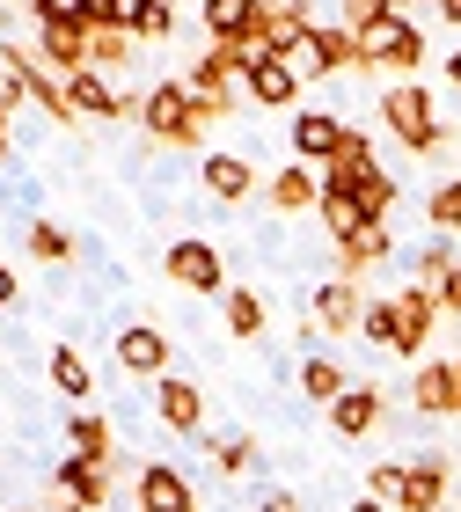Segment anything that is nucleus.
<instances>
[{"instance_id":"nucleus-40","label":"nucleus","mask_w":461,"mask_h":512,"mask_svg":"<svg viewBox=\"0 0 461 512\" xmlns=\"http://www.w3.org/2000/svg\"><path fill=\"white\" fill-rule=\"evenodd\" d=\"M447 88H461V44L447 52Z\"/></svg>"},{"instance_id":"nucleus-26","label":"nucleus","mask_w":461,"mask_h":512,"mask_svg":"<svg viewBox=\"0 0 461 512\" xmlns=\"http://www.w3.org/2000/svg\"><path fill=\"white\" fill-rule=\"evenodd\" d=\"M198 447H205V461H213V469L220 476H249V469H257V439H249V432H198Z\"/></svg>"},{"instance_id":"nucleus-23","label":"nucleus","mask_w":461,"mask_h":512,"mask_svg":"<svg viewBox=\"0 0 461 512\" xmlns=\"http://www.w3.org/2000/svg\"><path fill=\"white\" fill-rule=\"evenodd\" d=\"M44 381H52L74 410H88V395H96V374H88V359L74 344H52V352H44Z\"/></svg>"},{"instance_id":"nucleus-30","label":"nucleus","mask_w":461,"mask_h":512,"mask_svg":"<svg viewBox=\"0 0 461 512\" xmlns=\"http://www.w3.org/2000/svg\"><path fill=\"white\" fill-rule=\"evenodd\" d=\"M454 264H461V256H454V235H432V242L410 249V271H418V286H440Z\"/></svg>"},{"instance_id":"nucleus-36","label":"nucleus","mask_w":461,"mask_h":512,"mask_svg":"<svg viewBox=\"0 0 461 512\" xmlns=\"http://www.w3.org/2000/svg\"><path fill=\"white\" fill-rule=\"evenodd\" d=\"M257 512H301V498H293V491H264Z\"/></svg>"},{"instance_id":"nucleus-4","label":"nucleus","mask_w":461,"mask_h":512,"mask_svg":"<svg viewBox=\"0 0 461 512\" xmlns=\"http://www.w3.org/2000/svg\"><path fill=\"white\" fill-rule=\"evenodd\" d=\"M110 491H118V461H96V454H74V447L52 461L59 512H110Z\"/></svg>"},{"instance_id":"nucleus-6","label":"nucleus","mask_w":461,"mask_h":512,"mask_svg":"<svg viewBox=\"0 0 461 512\" xmlns=\"http://www.w3.org/2000/svg\"><path fill=\"white\" fill-rule=\"evenodd\" d=\"M447 498H454V454H440V447L403 454V491H396V512H447Z\"/></svg>"},{"instance_id":"nucleus-41","label":"nucleus","mask_w":461,"mask_h":512,"mask_svg":"<svg viewBox=\"0 0 461 512\" xmlns=\"http://www.w3.org/2000/svg\"><path fill=\"white\" fill-rule=\"evenodd\" d=\"M8 22H15V8H8V0H0V30H8Z\"/></svg>"},{"instance_id":"nucleus-45","label":"nucleus","mask_w":461,"mask_h":512,"mask_svg":"<svg viewBox=\"0 0 461 512\" xmlns=\"http://www.w3.org/2000/svg\"><path fill=\"white\" fill-rule=\"evenodd\" d=\"M8 8H15V0H8Z\"/></svg>"},{"instance_id":"nucleus-24","label":"nucleus","mask_w":461,"mask_h":512,"mask_svg":"<svg viewBox=\"0 0 461 512\" xmlns=\"http://www.w3.org/2000/svg\"><path fill=\"white\" fill-rule=\"evenodd\" d=\"M66 447H74V454H96V461H118V432H110L103 410H74V417H66Z\"/></svg>"},{"instance_id":"nucleus-31","label":"nucleus","mask_w":461,"mask_h":512,"mask_svg":"<svg viewBox=\"0 0 461 512\" xmlns=\"http://www.w3.org/2000/svg\"><path fill=\"white\" fill-rule=\"evenodd\" d=\"M425 227H432V235H461V176L432 183V198H425Z\"/></svg>"},{"instance_id":"nucleus-38","label":"nucleus","mask_w":461,"mask_h":512,"mask_svg":"<svg viewBox=\"0 0 461 512\" xmlns=\"http://www.w3.org/2000/svg\"><path fill=\"white\" fill-rule=\"evenodd\" d=\"M432 8H440V22H447V30H461V0H432Z\"/></svg>"},{"instance_id":"nucleus-16","label":"nucleus","mask_w":461,"mask_h":512,"mask_svg":"<svg viewBox=\"0 0 461 512\" xmlns=\"http://www.w3.org/2000/svg\"><path fill=\"white\" fill-rule=\"evenodd\" d=\"M264 205H271V213H286V220L315 213V205H322V169H315V161H286V169L264 183Z\"/></svg>"},{"instance_id":"nucleus-5","label":"nucleus","mask_w":461,"mask_h":512,"mask_svg":"<svg viewBox=\"0 0 461 512\" xmlns=\"http://www.w3.org/2000/svg\"><path fill=\"white\" fill-rule=\"evenodd\" d=\"M161 278L183 286V293H198V300H220L227 286H235V278H227V256L205 235H176L169 249H161Z\"/></svg>"},{"instance_id":"nucleus-33","label":"nucleus","mask_w":461,"mask_h":512,"mask_svg":"<svg viewBox=\"0 0 461 512\" xmlns=\"http://www.w3.org/2000/svg\"><path fill=\"white\" fill-rule=\"evenodd\" d=\"M396 491H403V454H396V461H374V469H366V498H388V505H396Z\"/></svg>"},{"instance_id":"nucleus-25","label":"nucleus","mask_w":461,"mask_h":512,"mask_svg":"<svg viewBox=\"0 0 461 512\" xmlns=\"http://www.w3.org/2000/svg\"><path fill=\"white\" fill-rule=\"evenodd\" d=\"M344 388H352V374H344V366H337L330 352H308V359H301V395H308L315 410H330Z\"/></svg>"},{"instance_id":"nucleus-14","label":"nucleus","mask_w":461,"mask_h":512,"mask_svg":"<svg viewBox=\"0 0 461 512\" xmlns=\"http://www.w3.org/2000/svg\"><path fill=\"white\" fill-rule=\"evenodd\" d=\"M169 359H176V344L161 337V322H125V330H118V366H125V374L161 381V374H169Z\"/></svg>"},{"instance_id":"nucleus-22","label":"nucleus","mask_w":461,"mask_h":512,"mask_svg":"<svg viewBox=\"0 0 461 512\" xmlns=\"http://www.w3.org/2000/svg\"><path fill=\"white\" fill-rule=\"evenodd\" d=\"M257 15H264V0H198V22L213 44H249Z\"/></svg>"},{"instance_id":"nucleus-39","label":"nucleus","mask_w":461,"mask_h":512,"mask_svg":"<svg viewBox=\"0 0 461 512\" xmlns=\"http://www.w3.org/2000/svg\"><path fill=\"white\" fill-rule=\"evenodd\" d=\"M352 512H396L388 498H352Z\"/></svg>"},{"instance_id":"nucleus-20","label":"nucleus","mask_w":461,"mask_h":512,"mask_svg":"<svg viewBox=\"0 0 461 512\" xmlns=\"http://www.w3.org/2000/svg\"><path fill=\"white\" fill-rule=\"evenodd\" d=\"M220 322H227V337H242V344H264V337H271L264 293H257V286H242V278L220 293Z\"/></svg>"},{"instance_id":"nucleus-3","label":"nucleus","mask_w":461,"mask_h":512,"mask_svg":"<svg viewBox=\"0 0 461 512\" xmlns=\"http://www.w3.org/2000/svg\"><path fill=\"white\" fill-rule=\"evenodd\" d=\"M425 30L410 15H381V22H366L359 30V74H381V81H418V66H425Z\"/></svg>"},{"instance_id":"nucleus-35","label":"nucleus","mask_w":461,"mask_h":512,"mask_svg":"<svg viewBox=\"0 0 461 512\" xmlns=\"http://www.w3.org/2000/svg\"><path fill=\"white\" fill-rule=\"evenodd\" d=\"M432 293H440V308H447V315H461V264H454V271H447Z\"/></svg>"},{"instance_id":"nucleus-11","label":"nucleus","mask_w":461,"mask_h":512,"mask_svg":"<svg viewBox=\"0 0 461 512\" xmlns=\"http://www.w3.org/2000/svg\"><path fill=\"white\" fill-rule=\"evenodd\" d=\"M132 505H140V512H198V491H191V476H183L176 461H140Z\"/></svg>"},{"instance_id":"nucleus-43","label":"nucleus","mask_w":461,"mask_h":512,"mask_svg":"<svg viewBox=\"0 0 461 512\" xmlns=\"http://www.w3.org/2000/svg\"><path fill=\"white\" fill-rule=\"evenodd\" d=\"M447 512H461V505H447Z\"/></svg>"},{"instance_id":"nucleus-17","label":"nucleus","mask_w":461,"mask_h":512,"mask_svg":"<svg viewBox=\"0 0 461 512\" xmlns=\"http://www.w3.org/2000/svg\"><path fill=\"white\" fill-rule=\"evenodd\" d=\"M396 256V227L388 220H366V227H352V235H337V271L344 278H366L374 264H388Z\"/></svg>"},{"instance_id":"nucleus-37","label":"nucleus","mask_w":461,"mask_h":512,"mask_svg":"<svg viewBox=\"0 0 461 512\" xmlns=\"http://www.w3.org/2000/svg\"><path fill=\"white\" fill-rule=\"evenodd\" d=\"M15 300H22V278H15L8 264H0V308H15Z\"/></svg>"},{"instance_id":"nucleus-18","label":"nucleus","mask_w":461,"mask_h":512,"mask_svg":"<svg viewBox=\"0 0 461 512\" xmlns=\"http://www.w3.org/2000/svg\"><path fill=\"white\" fill-rule=\"evenodd\" d=\"M242 96H249V103H264V110H286V103H301V66H293V59H249V74H242Z\"/></svg>"},{"instance_id":"nucleus-9","label":"nucleus","mask_w":461,"mask_h":512,"mask_svg":"<svg viewBox=\"0 0 461 512\" xmlns=\"http://www.w3.org/2000/svg\"><path fill=\"white\" fill-rule=\"evenodd\" d=\"M293 66H301V81H315V74H359V30H344V22H315Z\"/></svg>"},{"instance_id":"nucleus-27","label":"nucleus","mask_w":461,"mask_h":512,"mask_svg":"<svg viewBox=\"0 0 461 512\" xmlns=\"http://www.w3.org/2000/svg\"><path fill=\"white\" fill-rule=\"evenodd\" d=\"M352 198H359L366 220H388V213H396V198H403V183H396V169H381V161H374V169L352 183Z\"/></svg>"},{"instance_id":"nucleus-34","label":"nucleus","mask_w":461,"mask_h":512,"mask_svg":"<svg viewBox=\"0 0 461 512\" xmlns=\"http://www.w3.org/2000/svg\"><path fill=\"white\" fill-rule=\"evenodd\" d=\"M176 37V8H169V0H154V8L140 15V44H169Z\"/></svg>"},{"instance_id":"nucleus-10","label":"nucleus","mask_w":461,"mask_h":512,"mask_svg":"<svg viewBox=\"0 0 461 512\" xmlns=\"http://www.w3.org/2000/svg\"><path fill=\"white\" fill-rule=\"evenodd\" d=\"M440 293H432V286H418V278H410V286H396V359H418L425 352V344H432V330H440Z\"/></svg>"},{"instance_id":"nucleus-21","label":"nucleus","mask_w":461,"mask_h":512,"mask_svg":"<svg viewBox=\"0 0 461 512\" xmlns=\"http://www.w3.org/2000/svg\"><path fill=\"white\" fill-rule=\"evenodd\" d=\"M293 161H330L337 139H344V118L337 110H293Z\"/></svg>"},{"instance_id":"nucleus-8","label":"nucleus","mask_w":461,"mask_h":512,"mask_svg":"<svg viewBox=\"0 0 461 512\" xmlns=\"http://www.w3.org/2000/svg\"><path fill=\"white\" fill-rule=\"evenodd\" d=\"M88 44H96V30H88V22H74V15H37V44H30V52L52 66L59 81L88 66Z\"/></svg>"},{"instance_id":"nucleus-29","label":"nucleus","mask_w":461,"mask_h":512,"mask_svg":"<svg viewBox=\"0 0 461 512\" xmlns=\"http://www.w3.org/2000/svg\"><path fill=\"white\" fill-rule=\"evenodd\" d=\"M132 59H140V37L132 30H96V44H88V66H96V74H125Z\"/></svg>"},{"instance_id":"nucleus-19","label":"nucleus","mask_w":461,"mask_h":512,"mask_svg":"<svg viewBox=\"0 0 461 512\" xmlns=\"http://www.w3.org/2000/svg\"><path fill=\"white\" fill-rule=\"evenodd\" d=\"M198 183H205V198H220V205H242V198H257V169H249L242 154H205L198 161Z\"/></svg>"},{"instance_id":"nucleus-28","label":"nucleus","mask_w":461,"mask_h":512,"mask_svg":"<svg viewBox=\"0 0 461 512\" xmlns=\"http://www.w3.org/2000/svg\"><path fill=\"white\" fill-rule=\"evenodd\" d=\"M22 249H30L37 256V264H74V235H66V227L59 220H22Z\"/></svg>"},{"instance_id":"nucleus-7","label":"nucleus","mask_w":461,"mask_h":512,"mask_svg":"<svg viewBox=\"0 0 461 512\" xmlns=\"http://www.w3.org/2000/svg\"><path fill=\"white\" fill-rule=\"evenodd\" d=\"M308 315H315V337H352L359 330V315H366V293H359V278H315V293H308Z\"/></svg>"},{"instance_id":"nucleus-2","label":"nucleus","mask_w":461,"mask_h":512,"mask_svg":"<svg viewBox=\"0 0 461 512\" xmlns=\"http://www.w3.org/2000/svg\"><path fill=\"white\" fill-rule=\"evenodd\" d=\"M374 118L396 132V147H410V154H447V125H440V103H432L425 81H388L374 96Z\"/></svg>"},{"instance_id":"nucleus-44","label":"nucleus","mask_w":461,"mask_h":512,"mask_svg":"<svg viewBox=\"0 0 461 512\" xmlns=\"http://www.w3.org/2000/svg\"><path fill=\"white\" fill-rule=\"evenodd\" d=\"M454 366H461V352H454Z\"/></svg>"},{"instance_id":"nucleus-32","label":"nucleus","mask_w":461,"mask_h":512,"mask_svg":"<svg viewBox=\"0 0 461 512\" xmlns=\"http://www.w3.org/2000/svg\"><path fill=\"white\" fill-rule=\"evenodd\" d=\"M359 337L374 344V352H396V293H381V300H366V315H359Z\"/></svg>"},{"instance_id":"nucleus-1","label":"nucleus","mask_w":461,"mask_h":512,"mask_svg":"<svg viewBox=\"0 0 461 512\" xmlns=\"http://www.w3.org/2000/svg\"><path fill=\"white\" fill-rule=\"evenodd\" d=\"M140 132L154 139V147H176V154H205V132H213V125H205L198 118V96H191V81H169V74H161L154 88H147V96H140Z\"/></svg>"},{"instance_id":"nucleus-15","label":"nucleus","mask_w":461,"mask_h":512,"mask_svg":"<svg viewBox=\"0 0 461 512\" xmlns=\"http://www.w3.org/2000/svg\"><path fill=\"white\" fill-rule=\"evenodd\" d=\"M410 410L418 417H461V366L454 359H425L410 381Z\"/></svg>"},{"instance_id":"nucleus-13","label":"nucleus","mask_w":461,"mask_h":512,"mask_svg":"<svg viewBox=\"0 0 461 512\" xmlns=\"http://www.w3.org/2000/svg\"><path fill=\"white\" fill-rule=\"evenodd\" d=\"M388 403H396V395H388L381 381H352V388L330 403V432H337V439H366V432L388 417Z\"/></svg>"},{"instance_id":"nucleus-42","label":"nucleus","mask_w":461,"mask_h":512,"mask_svg":"<svg viewBox=\"0 0 461 512\" xmlns=\"http://www.w3.org/2000/svg\"><path fill=\"white\" fill-rule=\"evenodd\" d=\"M8 512H37V505H8Z\"/></svg>"},{"instance_id":"nucleus-12","label":"nucleus","mask_w":461,"mask_h":512,"mask_svg":"<svg viewBox=\"0 0 461 512\" xmlns=\"http://www.w3.org/2000/svg\"><path fill=\"white\" fill-rule=\"evenodd\" d=\"M154 417H161V432L198 439V432H205V388L183 381V374H161V381H154Z\"/></svg>"}]
</instances>
